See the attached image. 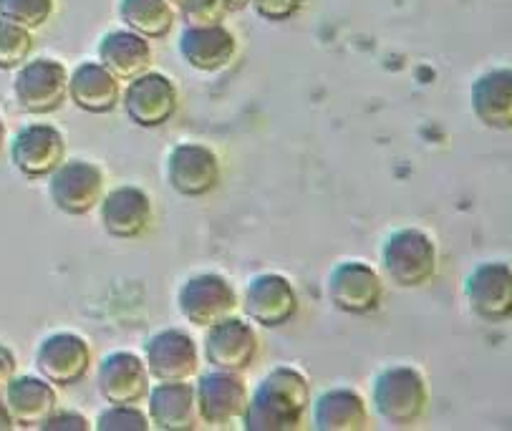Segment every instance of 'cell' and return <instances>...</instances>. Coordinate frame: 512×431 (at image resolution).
Here are the masks:
<instances>
[{"mask_svg": "<svg viewBox=\"0 0 512 431\" xmlns=\"http://www.w3.org/2000/svg\"><path fill=\"white\" fill-rule=\"evenodd\" d=\"M311 406V384L293 366L273 368L250 394L240 419L245 431H298Z\"/></svg>", "mask_w": 512, "mask_h": 431, "instance_id": "obj_1", "label": "cell"}, {"mask_svg": "<svg viewBox=\"0 0 512 431\" xmlns=\"http://www.w3.org/2000/svg\"><path fill=\"white\" fill-rule=\"evenodd\" d=\"M381 270L396 288H424L437 278V242L419 227H404V230L391 232L381 248Z\"/></svg>", "mask_w": 512, "mask_h": 431, "instance_id": "obj_2", "label": "cell"}, {"mask_svg": "<svg viewBox=\"0 0 512 431\" xmlns=\"http://www.w3.org/2000/svg\"><path fill=\"white\" fill-rule=\"evenodd\" d=\"M371 404L394 429H412L429 409V386L414 366H391L374 381Z\"/></svg>", "mask_w": 512, "mask_h": 431, "instance_id": "obj_3", "label": "cell"}, {"mask_svg": "<svg viewBox=\"0 0 512 431\" xmlns=\"http://www.w3.org/2000/svg\"><path fill=\"white\" fill-rule=\"evenodd\" d=\"M13 96L28 114H53L69 101V71L56 58L26 61L13 81Z\"/></svg>", "mask_w": 512, "mask_h": 431, "instance_id": "obj_4", "label": "cell"}, {"mask_svg": "<svg viewBox=\"0 0 512 431\" xmlns=\"http://www.w3.org/2000/svg\"><path fill=\"white\" fill-rule=\"evenodd\" d=\"M177 305L185 321L197 328H210L235 316L240 308L238 290L225 275L200 273L185 280L177 293Z\"/></svg>", "mask_w": 512, "mask_h": 431, "instance_id": "obj_5", "label": "cell"}, {"mask_svg": "<svg viewBox=\"0 0 512 431\" xmlns=\"http://www.w3.org/2000/svg\"><path fill=\"white\" fill-rule=\"evenodd\" d=\"M91 363H94V351L79 333L59 331L38 343V376H43L53 386L69 389V386L81 384L89 376Z\"/></svg>", "mask_w": 512, "mask_h": 431, "instance_id": "obj_6", "label": "cell"}, {"mask_svg": "<svg viewBox=\"0 0 512 431\" xmlns=\"http://www.w3.org/2000/svg\"><path fill=\"white\" fill-rule=\"evenodd\" d=\"M328 298L346 316H371L384 300V280L364 260H346L328 275Z\"/></svg>", "mask_w": 512, "mask_h": 431, "instance_id": "obj_7", "label": "cell"}, {"mask_svg": "<svg viewBox=\"0 0 512 431\" xmlns=\"http://www.w3.org/2000/svg\"><path fill=\"white\" fill-rule=\"evenodd\" d=\"M122 106L132 124L142 129H159L175 119L180 109V91L169 76L149 69L147 74L129 81L122 91Z\"/></svg>", "mask_w": 512, "mask_h": 431, "instance_id": "obj_8", "label": "cell"}, {"mask_svg": "<svg viewBox=\"0 0 512 431\" xmlns=\"http://www.w3.org/2000/svg\"><path fill=\"white\" fill-rule=\"evenodd\" d=\"M195 396L202 424H207L210 429H230L243 419L250 391L243 381V374L212 368L210 374H202L197 379Z\"/></svg>", "mask_w": 512, "mask_h": 431, "instance_id": "obj_9", "label": "cell"}, {"mask_svg": "<svg viewBox=\"0 0 512 431\" xmlns=\"http://www.w3.org/2000/svg\"><path fill=\"white\" fill-rule=\"evenodd\" d=\"M205 361L217 371L245 374L260 356V338L253 323L230 316L205 328Z\"/></svg>", "mask_w": 512, "mask_h": 431, "instance_id": "obj_10", "label": "cell"}, {"mask_svg": "<svg viewBox=\"0 0 512 431\" xmlns=\"http://www.w3.org/2000/svg\"><path fill=\"white\" fill-rule=\"evenodd\" d=\"M104 172L99 164L86 159H66L56 172L48 177L53 205L69 217H84L96 210L104 197Z\"/></svg>", "mask_w": 512, "mask_h": 431, "instance_id": "obj_11", "label": "cell"}, {"mask_svg": "<svg viewBox=\"0 0 512 431\" xmlns=\"http://www.w3.org/2000/svg\"><path fill=\"white\" fill-rule=\"evenodd\" d=\"M220 157L197 142L177 144L167 157V182L182 197H205L220 187Z\"/></svg>", "mask_w": 512, "mask_h": 431, "instance_id": "obj_12", "label": "cell"}, {"mask_svg": "<svg viewBox=\"0 0 512 431\" xmlns=\"http://www.w3.org/2000/svg\"><path fill=\"white\" fill-rule=\"evenodd\" d=\"M245 313L263 328H283L301 311L298 290L286 275L263 273L255 275L245 288Z\"/></svg>", "mask_w": 512, "mask_h": 431, "instance_id": "obj_13", "label": "cell"}, {"mask_svg": "<svg viewBox=\"0 0 512 431\" xmlns=\"http://www.w3.org/2000/svg\"><path fill=\"white\" fill-rule=\"evenodd\" d=\"M144 363L154 381H190L200 371V348L180 328L159 331L144 343Z\"/></svg>", "mask_w": 512, "mask_h": 431, "instance_id": "obj_14", "label": "cell"}, {"mask_svg": "<svg viewBox=\"0 0 512 431\" xmlns=\"http://www.w3.org/2000/svg\"><path fill=\"white\" fill-rule=\"evenodd\" d=\"M11 162L26 179H48L66 162V139L51 124H28L11 144Z\"/></svg>", "mask_w": 512, "mask_h": 431, "instance_id": "obj_15", "label": "cell"}, {"mask_svg": "<svg viewBox=\"0 0 512 431\" xmlns=\"http://www.w3.org/2000/svg\"><path fill=\"white\" fill-rule=\"evenodd\" d=\"M465 295L470 311L485 323H505L512 316V270L495 260L482 263L467 275Z\"/></svg>", "mask_w": 512, "mask_h": 431, "instance_id": "obj_16", "label": "cell"}, {"mask_svg": "<svg viewBox=\"0 0 512 431\" xmlns=\"http://www.w3.org/2000/svg\"><path fill=\"white\" fill-rule=\"evenodd\" d=\"M101 227L114 240H137L147 235L154 222V202L142 187L124 184L101 197Z\"/></svg>", "mask_w": 512, "mask_h": 431, "instance_id": "obj_17", "label": "cell"}, {"mask_svg": "<svg viewBox=\"0 0 512 431\" xmlns=\"http://www.w3.org/2000/svg\"><path fill=\"white\" fill-rule=\"evenodd\" d=\"M149 379L144 358L132 351L109 353L96 371V386L106 404H139L147 399Z\"/></svg>", "mask_w": 512, "mask_h": 431, "instance_id": "obj_18", "label": "cell"}, {"mask_svg": "<svg viewBox=\"0 0 512 431\" xmlns=\"http://www.w3.org/2000/svg\"><path fill=\"white\" fill-rule=\"evenodd\" d=\"M149 421L159 431H195L200 421L195 384L190 381H157L149 389Z\"/></svg>", "mask_w": 512, "mask_h": 431, "instance_id": "obj_19", "label": "cell"}, {"mask_svg": "<svg viewBox=\"0 0 512 431\" xmlns=\"http://www.w3.org/2000/svg\"><path fill=\"white\" fill-rule=\"evenodd\" d=\"M177 48L187 66L200 74H217L225 71L238 56V38L225 26L185 28Z\"/></svg>", "mask_w": 512, "mask_h": 431, "instance_id": "obj_20", "label": "cell"}, {"mask_svg": "<svg viewBox=\"0 0 512 431\" xmlns=\"http://www.w3.org/2000/svg\"><path fill=\"white\" fill-rule=\"evenodd\" d=\"M3 399L21 429H41L43 421L59 409L56 386L48 384L43 376H13L3 391Z\"/></svg>", "mask_w": 512, "mask_h": 431, "instance_id": "obj_21", "label": "cell"}, {"mask_svg": "<svg viewBox=\"0 0 512 431\" xmlns=\"http://www.w3.org/2000/svg\"><path fill=\"white\" fill-rule=\"evenodd\" d=\"M69 99L86 114H111L122 104V84L99 61H84L69 74Z\"/></svg>", "mask_w": 512, "mask_h": 431, "instance_id": "obj_22", "label": "cell"}, {"mask_svg": "<svg viewBox=\"0 0 512 431\" xmlns=\"http://www.w3.org/2000/svg\"><path fill=\"white\" fill-rule=\"evenodd\" d=\"M99 64L119 81H132L137 76L147 74L152 69L154 51L147 38L139 33L122 28V31H109L99 41Z\"/></svg>", "mask_w": 512, "mask_h": 431, "instance_id": "obj_23", "label": "cell"}, {"mask_svg": "<svg viewBox=\"0 0 512 431\" xmlns=\"http://www.w3.org/2000/svg\"><path fill=\"white\" fill-rule=\"evenodd\" d=\"M311 421L316 431H366L371 426L369 406L354 389L323 391L313 401Z\"/></svg>", "mask_w": 512, "mask_h": 431, "instance_id": "obj_24", "label": "cell"}, {"mask_svg": "<svg viewBox=\"0 0 512 431\" xmlns=\"http://www.w3.org/2000/svg\"><path fill=\"white\" fill-rule=\"evenodd\" d=\"M472 111L487 129H512V71L495 69L482 74L472 86Z\"/></svg>", "mask_w": 512, "mask_h": 431, "instance_id": "obj_25", "label": "cell"}, {"mask_svg": "<svg viewBox=\"0 0 512 431\" xmlns=\"http://www.w3.org/2000/svg\"><path fill=\"white\" fill-rule=\"evenodd\" d=\"M119 18L129 31L139 33L147 41H159L172 33L177 23V11L167 0H122Z\"/></svg>", "mask_w": 512, "mask_h": 431, "instance_id": "obj_26", "label": "cell"}, {"mask_svg": "<svg viewBox=\"0 0 512 431\" xmlns=\"http://www.w3.org/2000/svg\"><path fill=\"white\" fill-rule=\"evenodd\" d=\"M33 31L0 18V71H18L33 53Z\"/></svg>", "mask_w": 512, "mask_h": 431, "instance_id": "obj_27", "label": "cell"}, {"mask_svg": "<svg viewBox=\"0 0 512 431\" xmlns=\"http://www.w3.org/2000/svg\"><path fill=\"white\" fill-rule=\"evenodd\" d=\"M56 11V0H0V18L36 31L46 26Z\"/></svg>", "mask_w": 512, "mask_h": 431, "instance_id": "obj_28", "label": "cell"}, {"mask_svg": "<svg viewBox=\"0 0 512 431\" xmlns=\"http://www.w3.org/2000/svg\"><path fill=\"white\" fill-rule=\"evenodd\" d=\"M152 426L149 414H144L137 404H109L96 419L99 431H147Z\"/></svg>", "mask_w": 512, "mask_h": 431, "instance_id": "obj_29", "label": "cell"}, {"mask_svg": "<svg viewBox=\"0 0 512 431\" xmlns=\"http://www.w3.org/2000/svg\"><path fill=\"white\" fill-rule=\"evenodd\" d=\"M177 13L185 21V28H210L222 26L227 11L222 0H182Z\"/></svg>", "mask_w": 512, "mask_h": 431, "instance_id": "obj_30", "label": "cell"}, {"mask_svg": "<svg viewBox=\"0 0 512 431\" xmlns=\"http://www.w3.org/2000/svg\"><path fill=\"white\" fill-rule=\"evenodd\" d=\"M308 0H253L250 6L263 21L268 23H286L296 18L306 8Z\"/></svg>", "mask_w": 512, "mask_h": 431, "instance_id": "obj_31", "label": "cell"}, {"mask_svg": "<svg viewBox=\"0 0 512 431\" xmlns=\"http://www.w3.org/2000/svg\"><path fill=\"white\" fill-rule=\"evenodd\" d=\"M43 431H89L91 421L79 411H53L41 424Z\"/></svg>", "mask_w": 512, "mask_h": 431, "instance_id": "obj_32", "label": "cell"}, {"mask_svg": "<svg viewBox=\"0 0 512 431\" xmlns=\"http://www.w3.org/2000/svg\"><path fill=\"white\" fill-rule=\"evenodd\" d=\"M13 376H16V356L6 346H0V396L13 381Z\"/></svg>", "mask_w": 512, "mask_h": 431, "instance_id": "obj_33", "label": "cell"}, {"mask_svg": "<svg viewBox=\"0 0 512 431\" xmlns=\"http://www.w3.org/2000/svg\"><path fill=\"white\" fill-rule=\"evenodd\" d=\"M11 429H16V421H13L6 399L0 396V431H11Z\"/></svg>", "mask_w": 512, "mask_h": 431, "instance_id": "obj_34", "label": "cell"}, {"mask_svg": "<svg viewBox=\"0 0 512 431\" xmlns=\"http://www.w3.org/2000/svg\"><path fill=\"white\" fill-rule=\"evenodd\" d=\"M222 3H225L227 13H240V11H245V8H248L253 0H222Z\"/></svg>", "mask_w": 512, "mask_h": 431, "instance_id": "obj_35", "label": "cell"}, {"mask_svg": "<svg viewBox=\"0 0 512 431\" xmlns=\"http://www.w3.org/2000/svg\"><path fill=\"white\" fill-rule=\"evenodd\" d=\"M3 144H6V124L0 119V149H3Z\"/></svg>", "mask_w": 512, "mask_h": 431, "instance_id": "obj_36", "label": "cell"}, {"mask_svg": "<svg viewBox=\"0 0 512 431\" xmlns=\"http://www.w3.org/2000/svg\"><path fill=\"white\" fill-rule=\"evenodd\" d=\"M167 3H169V6H180L182 0H167Z\"/></svg>", "mask_w": 512, "mask_h": 431, "instance_id": "obj_37", "label": "cell"}]
</instances>
